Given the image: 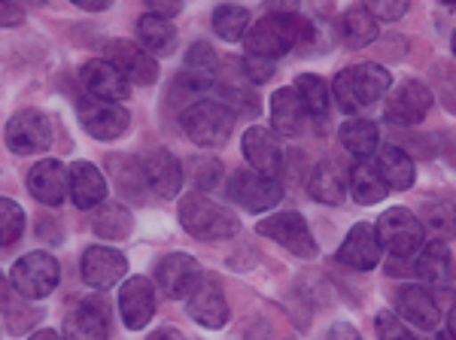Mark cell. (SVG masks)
Instances as JSON below:
<instances>
[{"mask_svg":"<svg viewBox=\"0 0 456 340\" xmlns=\"http://www.w3.org/2000/svg\"><path fill=\"white\" fill-rule=\"evenodd\" d=\"M314 25L301 16H281V12H271V16L259 19L256 25H249L244 36L247 55H262V58H281L289 49H307L314 43Z\"/></svg>","mask_w":456,"mask_h":340,"instance_id":"1","label":"cell"},{"mask_svg":"<svg viewBox=\"0 0 456 340\" xmlns=\"http://www.w3.org/2000/svg\"><path fill=\"white\" fill-rule=\"evenodd\" d=\"M180 225L198 240H228L240 231V222L228 206L216 204L213 198L192 191L180 201Z\"/></svg>","mask_w":456,"mask_h":340,"instance_id":"2","label":"cell"},{"mask_svg":"<svg viewBox=\"0 0 456 340\" xmlns=\"http://www.w3.org/2000/svg\"><path fill=\"white\" fill-rule=\"evenodd\" d=\"M389 85H393V79H389L387 68H380V64H356V68L338 73L332 83V94L344 113H356V109H365L374 101L384 98Z\"/></svg>","mask_w":456,"mask_h":340,"instance_id":"3","label":"cell"},{"mask_svg":"<svg viewBox=\"0 0 456 340\" xmlns=\"http://www.w3.org/2000/svg\"><path fill=\"white\" fill-rule=\"evenodd\" d=\"M183 131L195 146H223L232 137L234 113L219 101H195L192 107L183 109Z\"/></svg>","mask_w":456,"mask_h":340,"instance_id":"4","label":"cell"},{"mask_svg":"<svg viewBox=\"0 0 456 340\" xmlns=\"http://www.w3.org/2000/svg\"><path fill=\"white\" fill-rule=\"evenodd\" d=\"M378 238L380 247L399 262V258H411L423 249L426 243V228L423 222L408 210V206H393L378 219Z\"/></svg>","mask_w":456,"mask_h":340,"instance_id":"5","label":"cell"},{"mask_svg":"<svg viewBox=\"0 0 456 340\" xmlns=\"http://www.w3.org/2000/svg\"><path fill=\"white\" fill-rule=\"evenodd\" d=\"M58 279H61V268L49 253L21 255L10 271L12 289L28 301H40L46 295H53L58 289Z\"/></svg>","mask_w":456,"mask_h":340,"instance_id":"6","label":"cell"},{"mask_svg":"<svg viewBox=\"0 0 456 340\" xmlns=\"http://www.w3.org/2000/svg\"><path fill=\"white\" fill-rule=\"evenodd\" d=\"M228 198L244 206L247 213H265L281 204L283 186L281 180L262 176L256 170H234L232 180H228Z\"/></svg>","mask_w":456,"mask_h":340,"instance_id":"7","label":"cell"},{"mask_svg":"<svg viewBox=\"0 0 456 340\" xmlns=\"http://www.w3.org/2000/svg\"><path fill=\"white\" fill-rule=\"evenodd\" d=\"M432 109V92L417 79H404L399 88H393L387 98L384 116L389 125H399V128H411V125H420L426 113Z\"/></svg>","mask_w":456,"mask_h":340,"instance_id":"8","label":"cell"},{"mask_svg":"<svg viewBox=\"0 0 456 340\" xmlns=\"http://www.w3.org/2000/svg\"><path fill=\"white\" fill-rule=\"evenodd\" d=\"M79 122L94 140H116L131 128L128 109L119 107L116 101H101V98H83L79 101Z\"/></svg>","mask_w":456,"mask_h":340,"instance_id":"9","label":"cell"},{"mask_svg":"<svg viewBox=\"0 0 456 340\" xmlns=\"http://www.w3.org/2000/svg\"><path fill=\"white\" fill-rule=\"evenodd\" d=\"M256 231L262 238H271L277 240L283 249H289L292 255L298 258H314L316 255V240L307 228V222L298 216V213H277L271 219H262Z\"/></svg>","mask_w":456,"mask_h":340,"instance_id":"10","label":"cell"},{"mask_svg":"<svg viewBox=\"0 0 456 340\" xmlns=\"http://www.w3.org/2000/svg\"><path fill=\"white\" fill-rule=\"evenodd\" d=\"M53 143V128L40 109H21L6 125V146L16 155L46 152Z\"/></svg>","mask_w":456,"mask_h":340,"instance_id":"11","label":"cell"},{"mask_svg":"<svg viewBox=\"0 0 456 340\" xmlns=\"http://www.w3.org/2000/svg\"><path fill=\"white\" fill-rule=\"evenodd\" d=\"M107 61L113 64L116 70L122 73L128 83H137V85H152L159 79V64L156 58L150 55L143 46L131 40H110L107 46Z\"/></svg>","mask_w":456,"mask_h":340,"instance_id":"12","label":"cell"},{"mask_svg":"<svg viewBox=\"0 0 456 340\" xmlns=\"http://www.w3.org/2000/svg\"><path fill=\"white\" fill-rule=\"evenodd\" d=\"M380 253H384V247H380L378 228L369 225V222H359V225L350 228V234L338 249V262L353 271H371L378 268Z\"/></svg>","mask_w":456,"mask_h":340,"instance_id":"13","label":"cell"},{"mask_svg":"<svg viewBox=\"0 0 456 340\" xmlns=\"http://www.w3.org/2000/svg\"><path fill=\"white\" fill-rule=\"evenodd\" d=\"M189 316L204 328H223L228 322V301L216 277H201L189 295Z\"/></svg>","mask_w":456,"mask_h":340,"instance_id":"14","label":"cell"},{"mask_svg":"<svg viewBox=\"0 0 456 340\" xmlns=\"http://www.w3.org/2000/svg\"><path fill=\"white\" fill-rule=\"evenodd\" d=\"M198 279H201V268H198L195 258L186 253L165 255L156 268V283L167 298H189L198 286Z\"/></svg>","mask_w":456,"mask_h":340,"instance_id":"15","label":"cell"},{"mask_svg":"<svg viewBox=\"0 0 456 340\" xmlns=\"http://www.w3.org/2000/svg\"><path fill=\"white\" fill-rule=\"evenodd\" d=\"M119 313L131 331L146 328L156 316V286L146 277H131L119 292Z\"/></svg>","mask_w":456,"mask_h":340,"instance_id":"16","label":"cell"},{"mask_svg":"<svg viewBox=\"0 0 456 340\" xmlns=\"http://www.w3.org/2000/svg\"><path fill=\"white\" fill-rule=\"evenodd\" d=\"M146 189L161 198H176L183 186V165L167 150H150L141 158Z\"/></svg>","mask_w":456,"mask_h":340,"instance_id":"17","label":"cell"},{"mask_svg":"<svg viewBox=\"0 0 456 340\" xmlns=\"http://www.w3.org/2000/svg\"><path fill=\"white\" fill-rule=\"evenodd\" d=\"M28 189H31V195L40 204L61 206L64 198L70 195V174H68V167H64L61 161H55V158L40 161V165H34L31 174H28Z\"/></svg>","mask_w":456,"mask_h":340,"instance_id":"18","label":"cell"},{"mask_svg":"<svg viewBox=\"0 0 456 340\" xmlns=\"http://www.w3.org/2000/svg\"><path fill=\"white\" fill-rule=\"evenodd\" d=\"M244 158L249 161V167L262 176H281L283 174V150L277 143L274 131L253 125L244 134Z\"/></svg>","mask_w":456,"mask_h":340,"instance_id":"19","label":"cell"},{"mask_svg":"<svg viewBox=\"0 0 456 340\" xmlns=\"http://www.w3.org/2000/svg\"><path fill=\"white\" fill-rule=\"evenodd\" d=\"M110 310L101 298H88L70 310L64 320V340H107L110 337Z\"/></svg>","mask_w":456,"mask_h":340,"instance_id":"20","label":"cell"},{"mask_svg":"<svg viewBox=\"0 0 456 340\" xmlns=\"http://www.w3.org/2000/svg\"><path fill=\"white\" fill-rule=\"evenodd\" d=\"M79 79H83L86 92L101 101L119 103L131 94V83L107 61V58H92V61H86L83 70H79Z\"/></svg>","mask_w":456,"mask_h":340,"instance_id":"21","label":"cell"},{"mask_svg":"<svg viewBox=\"0 0 456 340\" xmlns=\"http://www.w3.org/2000/svg\"><path fill=\"white\" fill-rule=\"evenodd\" d=\"M395 310L404 322H411L420 331H436L441 325V310L423 286H399L395 289Z\"/></svg>","mask_w":456,"mask_h":340,"instance_id":"22","label":"cell"},{"mask_svg":"<svg viewBox=\"0 0 456 340\" xmlns=\"http://www.w3.org/2000/svg\"><path fill=\"white\" fill-rule=\"evenodd\" d=\"M79 273H83L86 286H92V289H110L125 277V255L110 247H88L83 253Z\"/></svg>","mask_w":456,"mask_h":340,"instance_id":"23","label":"cell"},{"mask_svg":"<svg viewBox=\"0 0 456 340\" xmlns=\"http://www.w3.org/2000/svg\"><path fill=\"white\" fill-rule=\"evenodd\" d=\"M68 174H70V198L79 210H92V206L107 201V180L92 161H77Z\"/></svg>","mask_w":456,"mask_h":340,"instance_id":"24","label":"cell"},{"mask_svg":"<svg viewBox=\"0 0 456 340\" xmlns=\"http://www.w3.org/2000/svg\"><path fill=\"white\" fill-rule=\"evenodd\" d=\"M271 122L281 137H298L307 128V109L301 103L296 88H277L271 101Z\"/></svg>","mask_w":456,"mask_h":340,"instance_id":"25","label":"cell"},{"mask_svg":"<svg viewBox=\"0 0 456 340\" xmlns=\"http://www.w3.org/2000/svg\"><path fill=\"white\" fill-rule=\"evenodd\" d=\"M338 140H341V146L347 150L353 158L359 161H369L378 155L380 150V131L378 125L371 119H350L341 125V131H338Z\"/></svg>","mask_w":456,"mask_h":340,"instance_id":"26","label":"cell"},{"mask_svg":"<svg viewBox=\"0 0 456 340\" xmlns=\"http://www.w3.org/2000/svg\"><path fill=\"white\" fill-rule=\"evenodd\" d=\"M414 273L429 286H447L451 283V249L441 240L423 243L414 258Z\"/></svg>","mask_w":456,"mask_h":340,"instance_id":"27","label":"cell"},{"mask_svg":"<svg viewBox=\"0 0 456 340\" xmlns=\"http://www.w3.org/2000/svg\"><path fill=\"white\" fill-rule=\"evenodd\" d=\"M137 40H141V46L150 52L152 58H167L176 49L174 25L161 16H152V12H146V16H141V21H137Z\"/></svg>","mask_w":456,"mask_h":340,"instance_id":"28","label":"cell"},{"mask_svg":"<svg viewBox=\"0 0 456 340\" xmlns=\"http://www.w3.org/2000/svg\"><path fill=\"white\" fill-rule=\"evenodd\" d=\"M378 174L384 176L387 189H411L414 186V161L408 158V152L399 150V146H380L378 150Z\"/></svg>","mask_w":456,"mask_h":340,"instance_id":"29","label":"cell"},{"mask_svg":"<svg viewBox=\"0 0 456 340\" xmlns=\"http://www.w3.org/2000/svg\"><path fill=\"white\" fill-rule=\"evenodd\" d=\"M347 191H350V198L356 204L371 206V204L384 201L389 189H387L384 176L378 174V167L369 165V161H359V165L353 167L350 176H347Z\"/></svg>","mask_w":456,"mask_h":340,"instance_id":"30","label":"cell"},{"mask_svg":"<svg viewBox=\"0 0 456 340\" xmlns=\"http://www.w3.org/2000/svg\"><path fill=\"white\" fill-rule=\"evenodd\" d=\"M307 191H311L314 201H320V204H341L344 195H347V176L338 170L335 161L326 158L314 167Z\"/></svg>","mask_w":456,"mask_h":340,"instance_id":"31","label":"cell"},{"mask_svg":"<svg viewBox=\"0 0 456 340\" xmlns=\"http://www.w3.org/2000/svg\"><path fill=\"white\" fill-rule=\"evenodd\" d=\"M338 31H341L344 46H350V49L371 46V43L378 40V19H374L369 10H350L341 16Z\"/></svg>","mask_w":456,"mask_h":340,"instance_id":"32","label":"cell"},{"mask_svg":"<svg viewBox=\"0 0 456 340\" xmlns=\"http://www.w3.org/2000/svg\"><path fill=\"white\" fill-rule=\"evenodd\" d=\"M92 228L104 240H125L131 234V228H134V222H131V213L122 204H104L94 213Z\"/></svg>","mask_w":456,"mask_h":340,"instance_id":"33","label":"cell"},{"mask_svg":"<svg viewBox=\"0 0 456 340\" xmlns=\"http://www.w3.org/2000/svg\"><path fill=\"white\" fill-rule=\"evenodd\" d=\"M296 92L301 103H305L307 116H314L316 122H322L329 116V85L322 83L320 77H314V73H301L296 79Z\"/></svg>","mask_w":456,"mask_h":340,"instance_id":"34","label":"cell"},{"mask_svg":"<svg viewBox=\"0 0 456 340\" xmlns=\"http://www.w3.org/2000/svg\"><path fill=\"white\" fill-rule=\"evenodd\" d=\"M213 31L228 43L244 40L249 31V12L244 6H234V4L216 6V12H213Z\"/></svg>","mask_w":456,"mask_h":340,"instance_id":"35","label":"cell"},{"mask_svg":"<svg viewBox=\"0 0 456 340\" xmlns=\"http://www.w3.org/2000/svg\"><path fill=\"white\" fill-rule=\"evenodd\" d=\"M21 234H25V210L10 198H0V247H12Z\"/></svg>","mask_w":456,"mask_h":340,"instance_id":"36","label":"cell"},{"mask_svg":"<svg viewBox=\"0 0 456 340\" xmlns=\"http://www.w3.org/2000/svg\"><path fill=\"white\" fill-rule=\"evenodd\" d=\"M219 94H223V103L232 113H240V116H249V119H256L262 109L259 98H256L253 92H249L247 85H234V83H223L219 85Z\"/></svg>","mask_w":456,"mask_h":340,"instance_id":"37","label":"cell"},{"mask_svg":"<svg viewBox=\"0 0 456 340\" xmlns=\"http://www.w3.org/2000/svg\"><path fill=\"white\" fill-rule=\"evenodd\" d=\"M216 77L210 73H195V70H183L180 77L174 79V88H171V98L174 101H189V98H201L208 88H213Z\"/></svg>","mask_w":456,"mask_h":340,"instance_id":"38","label":"cell"},{"mask_svg":"<svg viewBox=\"0 0 456 340\" xmlns=\"http://www.w3.org/2000/svg\"><path fill=\"white\" fill-rule=\"evenodd\" d=\"M189 170H192V182H195V191H210L223 180V165L216 158H192L189 161Z\"/></svg>","mask_w":456,"mask_h":340,"instance_id":"39","label":"cell"},{"mask_svg":"<svg viewBox=\"0 0 456 340\" xmlns=\"http://www.w3.org/2000/svg\"><path fill=\"white\" fill-rule=\"evenodd\" d=\"M216 68H219V61H216V52H213L210 43H195V46L186 52V70L216 77Z\"/></svg>","mask_w":456,"mask_h":340,"instance_id":"40","label":"cell"},{"mask_svg":"<svg viewBox=\"0 0 456 340\" xmlns=\"http://www.w3.org/2000/svg\"><path fill=\"white\" fill-rule=\"evenodd\" d=\"M362 4H365V10H369L374 19H380V21H399L404 12H408L411 0H362Z\"/></svg>","mask_w":456,"mask_h":340,"instance_id":"41","label":"cell"},{"mask_svg":"<svg viewBox=\"0 0 456 340\" xmlns=\"http://www.w3.org/2000/svg\"><path fill=\"white\" fill-rule=\"evenodd\" d=\"M378 340H414V335H411L408 328L402 325L399 316H393V313H378Z\"/></svg>","mask_w":456,"mask_h":340,"instance_id":"42","label":"cell"},{"mask_svg":"<svg viewBox=\"0 0 456 340\" xmlns=\"http://www.w3.org/2000/svg\"><path fill=\"white\" fill-rule=\"evenodd\" d=\"M244 77L249 83H268L274 77V61L262 55H247L244 58Z\"/></svg>","mask_w":456,"mask_h":340,"instance_id":"43","label":"cell"},{"mask_svg":"<svg viewBox=\"0 0 456 340\" xmlns=\"http://www.w3.org/2000/svg\"><path fill=\"white\" fill-rule=\"evenodd\" d=\"M25 21V10L12 0H0V28H16Z\"/></svg>","mask_w":456,"mask_h":340,"instance_id":"44","label":"cell"},{"mask_svg":"<svg viewBox=\"0 0 456 340\" xmlns=\"http://www.w3.org/2000/svg\"><path fill=\"white\" fill-rule=\"evenodd\" d=\"M143 4L150 6L152 16H161V19H171L183 10V0H143Z\"/></svg>","mask_w":456,"mask_h":340,"instance_id":"45","label":"cell"},{"mask_svg":"<svg viewBox=\"0 0 456 340\" xmlns=\"http://www.w3.org/2000/svg\"><path fill=\"white\" fill-rule=\"evenodd\" d=\"M329 340H359V331L347 322H338L332 325V331H329Z\"/></svg>","mask_w":456,"mask_h":340,"instance_id":"46","label":"cell"},{"mask_svg":"<svg viewBox=\"0 0 456 340\" xmlns=\"http://www.w3.org/2000/svg\"><path fill=\"white\" fill-rule=\"evenodd\" d=\"M301 0H268V10L271 12H281V16H292L298 10Z\"/></svg>","mask_w":456,"mask_h":340,"instance_id":"47","label":"cell"},{"mask_svg":"<svg viewBox=\"0 0 456 340\" xmlns=\"http://www.w3.org/2000/svg\"><path fill=\"white\" fill-rule=\"evenodd\" d=\"M12 292H16V289H12V283L4 277V273H0V310L12 307Z\"/></svg>","mask_w":456,"mask_h":340,"instance_id":"48","label":"cell"},{"mask_svg":"<svg viewBox=\"0 0 456 340\" xmlns=\"http://www.w3.org/2000/svg\"><path fill=\"white\" fill-rule=\"evenodd\" d=\"M70 4L83 6V10H88V12H101V10H107L113 0H70Z\"/></svg>","mask_w":456,"mask_h":340,"instance_id":"49","label":"cell"},{"mask_svg":"<svg viewBox=\"0 0 456 340\" xmlns=\"http://www.w3.org/2000/svg\"><path fill=\"white\" fill-rule=\"evenodd\" d=\"M146 340H186V337H183L176 328H159L156 335H150Z\"/></svg>","mask_w":456,"mask_h":340,"instance_id":"50","label":"cell"},{"mask_svg":"<svg viewBox=\"0 0 456 340\" xmlns=\"http://www.w3.org/2000/svg\"><path fill=\"white\" fill-rule=\"evenodd\" d=\"M447 337L456 340V304H453L451 313H447Z\"/></svg>","mask_w":456,"mask_h":340,"instance_id":"51","label":"cell"},{"mask_svg":"<svg viewBox=\"0 0 456 340\" xmlns=\"http://www.w3.org/2000/svg\"><path fill=\"white\" fill-rule=\"evenodd\" d=\"M31 340H64V337H58L55 331H37Z\"/></svg>","mask_w":456,"mask_h":340,"instance_id":"52","label":"cell"},{"mask_svg":"<svg viewBox=\"0 0 456 340\" xmlns=\"http://www.w3.org/2000/svg\"><path fill=\"white\" fill-rule=\"evenodd\" d=\"M453 55H456V31H453Z\"/></svg>","mask_w":456,"mask_h":340,"instance_id":"53","label":"cell"},{"mask_svg":"<svg viewBox=\"0 0 456 340\" xmlns=\"http://www.w3.org/2000/svg\"><path fill=\"white\" fill-rule=\"evenodd\" d=\"M444 4H451V6H456V0H444Z\"/></svg>","mask_w":456,"mask_h":340,"instance_id":"54","label":"cell"},{"mask_svg":"<svg viewBox=\"0 0 456 340\" xmlns=\"http://www.w3.org/2000/svg\"><path fill=\"white\" fill-rule=\"evenodd\" d=\"M28 4H43V0H28Z\"/></svg>","mask_w":456,"mask_h":340,"instance_id":"55","label":"cell"},{"mask_svg":"<svg viewBox=\"0 0 456 340\" xmlns=\"http://www.w3.org/2000/svg\"><path fill=\"white\" fill-rule=\"evenodd\" d=\"M441 340H451V337H447V335H444V337H441Z\"/></svg>","mask_w":456,"mask_h":340,"instance_id":"56","label":"cell"}]
</instances>
